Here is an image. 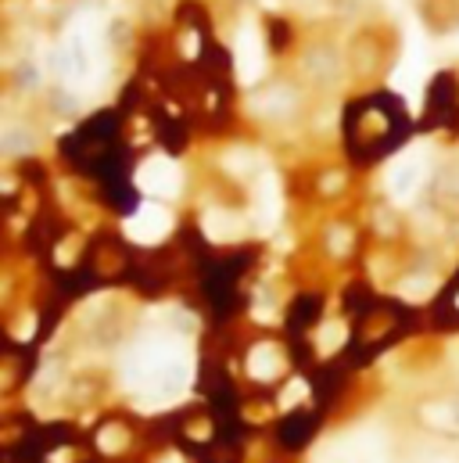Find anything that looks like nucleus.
Returning a JSON list of instances; mask_svg holds the SVG:
<instances>
[{"instance_id":"1","label":"nucleus","mask_w":459,"mask_h":463,"mask_svg":"<svg viewBox=\"0 0 459 463\" xmlns=\"http://www.w3.org/2000/svg\"><path fill=\"white\" fill-rule=\"evenodd\" d=\"M57 65H61V76L69 80V83L94 80V73H97V50H94V40L87 36V29H73L69 36H65Z\"/></svg>"},{"instance_id":"2","label":"nucleus","mask_w":459,"mask_h":463,"mask_svg":"<svg viewBox=\"0 0 459 463\" xmlns=\"http://www.w3.org/2000/svg\"><path fill=\"white\" fill-rule=\"evenodd\" d=\"M141 190L151 197H172L180 190V169L165 158H151L141 169Z\"/></svg>"},{"instance_id":"3","label":"nucleus","mask_w":459,"mask_h":463,"mask_svg":"<svg viewBox=\"0 0 459 463\" xmlns=\"http://www.w3.org/2000/svg\"><path fill=\"white\" fill-rule=\"evenodd\" d=\"M424 176H427V169H424V155L413 151V155H406V158L399 162L395 173L387 176V187H391V194H395L399 202H409V197L417 194V187L424 183Z\"/></svg>"},{"instance_id":"4","label":"nucleus","mask_w":459,"mask_h":463,"mask_svg":"<svg viewBox=\"0 0 459 463\" xmlns=\"http://www.w3.org/2000/svg\"><path fill=\"white\" fill-rule=\"evenodd\" d=\"M126 230L134 234L137 241H144V244H155V241H162L169 234V216H165L162 205H141L134 216H129Z\"/></svg>"},{"instance_id":"5","label":"nucleus","mask_w":459,"mask_h":463,"mask_svg":"<svg viewBox=\"0 0 459 463\" xmlns=\"http://www.w3.org/2000/svg\"><path fill=\"white\" fill-rule=\"evenodd\" d=\"M280 183L273 173L262 176L258 183V197H255V220H258V230H273L280 223Z\"/></svg>"},{"instance_id":"6","label":"nucleus","mask_w":459,"mask_h":463,"mask_svg":"<svg viewBox=\"0 0 459 463\" xmlns=\"http://www.w3.org/2000/svg\"><path fill=\"white\" fill-rule=\"evenodd\" d=\"M233 61H237V73H241L244 83H255L262 76V40H258L255 29H241Z\"/></svg>"},{"instance_id":"7","label":"nucleus","mask_w":459,"mask_h":463,"mask_svg":"<svg viewBox=\"0 0 459 463\" xmlns=\"http://www.w3.org/2000/svg\"><path fill=\"white\" fill-rule=\"evenodd\" d=\"M452 112H455V83H452L448 73H441V76L431 80V90H427V115H431L434 126H445Z\"/></svg>"},{"instance_id":"8","label":"nucleus","mask_w":459,"mask_h":463,"mask_svg":"<svg viewBox=\"0 0 459 463\" xmlns=\"http://www.w3.org/2000/svg\"><path fill=\"white\" fill-rule=\"evenodd\" d=\"M248 370H251V377H258V381L277 377V370H280V352H277L273 345H258V349H251Z\"/></svg>"},{"instance_id":"9","label":"nucleus","mask_w":459,"mask_h":463,"mask_svg":"<svg viewBox=\"0 0 459 463\" xmlns=\"http://www.w3.org/2000/svg\"><path fill=\"white\" fill-rule=\"evenodd\" d=\"M309 435H312V413H291V417L280 424V445H287V449L305 445Z\"/></svg>"},{"instance_id":"10","label":"nucleus","mask_w":459,"mask_h":463,"mask_svg":"<svg viewBox=\"0 0 459 463\" xmlns=\"http://www.w3.org/2000/svg\"><path fill=\"white\" fill-rule=\"evenodd\" d=\"M291 104H295V94L284 90V87H273V90H266V94L255 101V112L277 119V115H291Z\"/></svg>"},{"instance_id":"11","label":"nucleus","mask_w":459,"mask_h":463,"mask_svg":"<svg viewBox=\"0 0 459 463\" xmlns=\"http://www.w3.org/2000/svg\"><path fill=\"white\" fill-rule=\"evenodd\" d=\"M205 234L209 237H216V241H226V237H237L241 234V227H237V220L230 216V212H219V209H212V212H205Z\"/></svg>"},{"instance_id":"12","label":"nucleus","mask_w":459,"mask_h":463,"mask_svg":"<svg viewBox=\"0 0 459 463\" xmlns=\"http://www.w3.org/2000/svg\"><path fill=\"white\" fill-rule=\"evenodd\" d=\"M319 316V298L316 295H302L295 305H291V313H287V320L295 323V327H305V323H312Z\"/></svg>"},{"instance_id":"13","label":"nucleus","mask_w":459,"mask_h":463,"mask_svg":"<svg viewBox=\"0 0 459 463\" xmlns=\"http://www.w3.org/2000/svg\"><path fill=\"white\" fill-rule=\"evenodd\" d=\"M198 459H202V463H237V452H233V445H226V442H209V445L198 452Z\"/></svg>"},{"instance_id":"14","label":"nucleus","mask_w":459,"mask_h":463,"mask_svg":"<svg viewBox=\"0 0 459 463\" xmlns=\"http://www.w3.org/2000/svg\"><path fill=\"white\" fill-rule=\"evenodd\" d=\"M258 166H262V158L251 155V151H230L226 155V169H233V173H251Z\"/></svg>"},{"instance_id":"15","label":"nucleus","mask_w":459,"mask_h":463,"mask_svg":"<svg viewBox=\"0 0 459 463\" xmlns=\"http://www.w3.org/2000/svg\"><path fill=\"white\" fill-rule=\"evenodd\" d=\"M158 134H162V144H165V148H172V151L183 148V126H180V122H165Z\"/></svg>"}]
</instances>
